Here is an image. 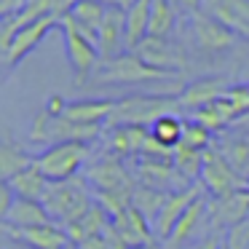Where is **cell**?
Returning a JSON list of instances; mask_svg holds the SVG:
<instances>
[{
    "mask_svg": "<svg viewBox=\"0 0 249 249\" xmlns=\"http://www.w3.org/2000/svg\"><path fill=\"white\" fill-rule=\"evenodd\" d=\"M222 156L228 158V163H231L236 172H241L244 166H249V145L247 142H228L225 147H222Z\"/></svg>",
    "mask_w": 249,
    "mask_h": 249,
    "instance_id": "d6a6232c",
    "label": "cell"
},
{
    "mask_svg": "<svg viewBox=\"0 0 249 249\" xmlns=\"http://www.w3.org/2000/svg\"><path fill=\"white\" fill-rule=\"evenodd\" d=\"M137 249H163V247H161L158 241H150V244H145V247H137Z\"/></svg>",
    "mask_w": 249,
    "mask_h": 249,
    "instance_id": "f35d334b",
    "label": "cell"
},
{
    "mask_svg": "<svg viewBox=\"0 0 249 249\" xmlns=\"http://www.w3.org/2000/svg\"><path fill=\"white\" fill-rule=\"evenodd\" d=\"M107 222H110V214H107V212H105L99 204H94L91 209H89L86 214L81 217V220L72 222V225H67L65 231H67V236H70V241L81 247L83 241L99 236V233L105 231V225H107Z\"/></svg>",
    "mask_w": 249,
    "mask_h": 249,
    "instance_id": "d4e9b609",
    "label": "cell"
},
{
    "mask_svg": "<svg viewBox=\"0 0 249 249\" xmlns=\"http://www.w3.org/2000/svg\"><path fill=\"white\" fill-rule=\"evenodd\" d=\"M115 110L113 99H75V102H65V115L67 121H75L83 126H102V121H107Z\"/></svg>",
    "mask_w": 249,
    "mask_h": 249,
    "instance_id": "d6986e66",
    "label": "cell"
},
{
    "mask_svg": "<svg viewBox=\"0 0 249 249\" xmlns=\"http://www.w3.org/2000/svg\"><path fill=\"white\" fill-rule=\"evenodd\" d=\"M244 220H249V190L241 188L236 193L228 196H217V198L209 201V222L214 231H222V228H236L241 225Z\"/></svg>",
    "mask_w": 249,
    "mask_h": 249,
    "instance_id": "4fadbf2b",
    "label": "cell"
},
{
    "mask_svg": "<svg viewBox=\"0 0 249 249\" xmlns=\"http://www.w3.org/2000/svg\"><path fill=\"white\" fill-rule=\"evenodd\" d=\"M89 182L97 188V196L105 193H124V190H134L131 188V179L126 174L124 163H121L118 156H105L99 158L97 163L89 166Z\"/></svg>",
    "mask_w": 249,
    "mask_h": 249,
    "instance_id": "9a60e30c",
    "label": "cell"
},
{
    "mask_svg": "<svg viewBox=\"0 0 249 249\" xmlns=\"http://www.w3.org/2000/svg\"><path fill=\"white\" fill-rule=\"evenodd\" d=\"M105 17H107V6H102L99 0H81L70 14L75 27L81 30L97 49H99V27H102Z\"/></svg>",
    "mask_w": 249,
    "mask_h": 249,
    "instance_id": "44dd1931",
    "label": "cell"
},
{
    "mask_svg": "<svg viewBox=\"0 0 249 249\" xmlns=\"http://www.w3.org/2000/svg\"><path fill=\"white\" fill-rule=\"evenodd\" d=\"M169 72H161L156 67L145 65L134 51H126L118 59L110 62H99V67L94 70L91 83L97 86H137V83H158V81H169Z\"/></svg>",
    "mask_w": 249,
    "mask_h": 249,
    "instance_id": "3957f363",
    "label": "cell"
},
{
    "mask_svg": "<svg viewBox=\"0 0 249 249\" xmlns=\"http://www.w3.org/2000/svg\"><path fill=\"white\" fill-rule=\"evenodd\" d=\"M59 19H54V17H46V19H40V22H35V24H30V27H24V30H19L17 35H14V40L8 43V49H3L0 51V56H3V67L6 70H11V67H17L19 62L24 59V56L30 54V51H35L38 49V43L46 38V35L51 33L54 27H59Z\"/></svg>",
    "mask_w": 249,
    "mask_h": 249,
    "instance_id": "7c38bea8",
    "label": "cell"
},
{
    "mask_svg": "<svg viewBox=\"0 0 249 249\" xmlns=\"http://www.w3.org/2000/svg\"><path fill=\"white\" fill-rule=\"evenodd\" d=\"M206 212H209V198H206V196H201L198 201H193V204H190V209L185 212L182 220L177 222V228H174L172 238L166 241V249H182L185 244H188L190 238L196 236L198 225L206 220Z\"/></svg>",
    "mask_w": 249,
    "mask_h": 249,
    "instance_id": "7402d4cb",
    "label": "cell"
},
{
    "mask_svg": "<svg viewBox=\"0 0 249 249\" xmlns=\"http://www.w3.org/2000/svg\"><path fill=\"white\" fill-rule=\"evenodd\" d=\"M238 172L228 163V158L222 156V150H209L204 153V172H201V185H204L206 193L217 196H228V193H236L238 188Z\"/></svg>",
    "mask_w": 249,
    "mask_h": 249,
    "instance_id": "8fae6325",
    "label": "cell"
},
{
    "mask_svg": "<svg viewBox=\"0 0 249 249\" xmlns=\"http://www.w3.org/2000/svg\"><path fill=\"white\" fill-rule=\"evenodd\" d=\"M35 163V156H30V153H24L22 147L17 145L14 140H3L0 142V182H8V179H14L19 172H24V169H30Z\"/></svg>",
    "mask_w": 249,
    "mask_h": 249,
    "instance_id": "4316f807",
    "label": "cell"
},
{
    "mask_svg": "<svg viewBox=\"0 0 249 249\" xmlns=\"http://www.w3.org/2000/svg\"><path fill=\"white\" fill-rule=\"evenodd\" d=\"M179 145H188V147H193V150H204L206 153L212 147V131L206 129V126L196 124V121H188Z\"/></svg>",
    "mask_w": 249,
    "mask_h": 249,
    "instance_id": "1f68e13d",
    "label": "cell"
},
{
    "mask_svg": "<svg viewBox=\"0 0 249 249\" xmlns=\"http://www.w3.org/2000/svg\"><path fill=\"white\" fill-rule=\"evenodd\" d=\"M62 33H65V49H67V59H70V67L75 72V83H86L89 78L94 75V70L99 67V49L75 27L70 17L62 19Z\"/></svg>",
    "mask_w": 249,
    "mask_h": 249,
    "instance_id": "8992f818",
    "label": "cell"
},
{
    "mask_svg": "<svg viewBox=\"0 0 249 249\" xmlns=\"http://www.w3.org/2000/svg\"><path fill=\"white\" fill-rule=\"evenodd\" d=\"M147 140H150V129L147 126H115L110 131V153L118 158L142 156Z\"/></svg>",
    "mask_w": 249,
    "mask_h": 249,
    "instance_id": "ffe728a7",
    "label": "cell"
},
{
    "mask_svg": "<svg viewBox=\"0 0 249 249\" xmlns=\"http://www.w3.org/2000/svg\"><path fill=\"white\" fill-rule=\"evenodd\" d=\"M51 214L46 212V206L40 201H24V198H17L14 209L8 212V217L0 225H11V228H35V225H49Z\"/></svg>",
    "mask_w": 249,
    "mask_h": 249,
    "instance_id": "cb8c5ba5",
    "label": "cell"
},
{
    "mask_svg": "<svg viewBox=\"0 0 249 249\" xmlns=\"http://www.w3.org/2000/svg\"><path fill=\"white\" fill-rule=\"evenodd\" d=\"M99 3H102V6H107V8H121V11H129L137 0H99Z\"/></svg>",
    "mask_w": 249,
    "mask_h": 249,
    "instance_id": "74e56055",
    "label": "cell"
},
{
    "mask_svg": "<svg viewBox=\"0 0 249 249\" xmlns=\"http://www.w3.org/2000/svg\"><path fill=\"white\" fill-rule=\"evenodd\" d=\"M244 188H247V190H249V177H247V182H244Z\"/></svg>",
    "mask_w": 249,
    "mask_h": 249,
    "instance_id": "ab89813d",
    "label": "cell"
},
{
    "mask_svg": "<svg viewBox=\"0 0 249 249\" xmlns=\"http://www.w3.org/2000/svg\"><path fill=\"white\" fill-rule=\"evenodd\" d=\"M228 81L225 78H201V81H193L188 83V86L179 91L177 102L179 107L185 110H201V107H209V105H214L217 99H222L228 94Z\"/></svg>",
    "mask_w": 249,
    "mask_h": 249,
    "instance_id": "ac0fdd59",
    "label": "cell"
},
{
    "mask_svg": "<svg viewBox=\"0 0 249 249\" xmlns=\"http://www.w3.org/2000/svg\"><path fill=\"white\" fill-rule=\"evenodd\" d=\"M190 35H193V43L209 54H220V51H228L238 43L236 35L228 27H222L217 19H212L206 11L190 14Z\"/></svg>",
    "mask_w": 249,
    "mask_h": 249,
    "instance_id": "9c48e42d",
    "label": "cell"
},
{
    "mask_svg": "<svg viewBox=\"0 0 249 249\" xmlns=\"http://www.w3.org/2000/svg\"><path fill=\"white\" fill-rule=\"evenodd\" d=\"M0 233L11 241L22 244L30 249H70V236L62 225L49 222V225H35V228H11L0 225Z\"/></svg>",
    "mask_w": 249,
    "mask_h": 249,
    "instance_id": "ba28073f",
    "label": "cell"
},
{
    "mask_svg": "<svg viewBox=\"0 0 249 249\" xmlns=\"http://www.w3.org/2000/svg\"><path fill=\"white\" fill-rule=\"evenodd\" d=\"M102 134V126H83L75 121H67L65 115H51L43 107V113L35 118L33 129H30V140L33 142H49L59 145V142H91Z\"/></svg>",
    "mask_w": 249,
    "mask_h": 249,
    "instance_id": "5b68a950",
    "label": "cell"
},
{
    "mask_svg": "<svg viewBox=\"0 0 249 249\" xmlns=\"http://www.w3.org/2000/svg\"><path fill=\"white\" fill-rule=\"evenodd\" d=\"M222 247H225V236H222V231H214V228H212V231L190 249H222Z\"/></svg>",
    "mask_w": 249,
    "mask_h": 249,
    "instance_id": "d590c367",
    "label": "cell"
},
{
    "mask_svg": "<svg viewBox=\"0 0 249 249\" xmlns=\"http://www.w3.org/2000/svg\"><path fill=\"white\" fill-rule=\"evenodd\" d=\"M172 3L177 6V11H188V14L201 11V6H204V0H172Z\"/></svg>",
    "mask_w": 249,
    "mask_h": 249,
    "instance_id": "8d00e7d4",
    "label": "cell"
},
{
    "mask_svg": "<svg viewBox=\"0 0 249 249\" xmlns=\"http://www.w3.org/2000/svg\"><path fill=\"white\" fill-rule=\"evenodd\" d=\"M172 156H174L177 174L188 185H196V179H201V172H204V150H193L188 145H177Z\"/></svg>",
    "mask_w": 249,
    "mask_h": 249,
    "instance_id": "f1b7e54d",
    "label": "cell"
},
{
    "mask_svg": "<svg viewBox=\"0 0 249 249\" xmlns=\"http://www.w3.org/2000/svg\"><path fill=\"white\" fill-rule=\"evenodd\" d=\"M86 158H89L86 142H59V145H51L43 153H38L35 166L46 174L49 182H65V179L78 177Z\"/></svg>",
    "mask_w": 249,
    "mask_h": 249,
    "instance_id": "277c9868",
    "label": "cell"
},
{
    "mask_svg": "<svg viewBox=\"0 0 249 249\" xmlns=\"http://www.w3.org/2000/svg\"><path fill=\"white\" fill-rule=\"evenodd\" d=\"M8 185H11V190L17 193V198L40 201V204H43L46 193H49V188H51V182L46 179V174L40 172L35 163L30 169H24V172H19L14 179H8Z\"/></svg>",
    "mask_w": 249,
    "mask_h": 249,
    "instance_id": "603a6c76",
    "label": "cell"
},
{
    "mask_svg": "<svg viewBox=\"0 0 249 249\" xmlns=\"http://www.w3.org/2000/svg\"><path fill=\"white\" fill-rule=\"evenodd\" d=\"M201 196H204V185H201V182L188 185V188H182V190H174V193H169L163 209L158 212L156 222H153V231H156V238H158V241H169V238H172L177 222L182 220V214L190 209V204H193V201H198Z\"/></svg>",
    "mask_w": 249,
    "mask_h": 249,
    "instance_id": "52a82bcc",
    "label": "cell"
},
{
    "mask_svg": "<svg viewBox=\"0 0 249 249\" xmlns=\"http://www.w3.org/2000/svg\"><path fill=\"white\" fill-rule=\"evenodd\" d=\"M153 0H137L126 11V51H134L147 38V24H150Z\"/></svg>",
    "mask_w": 249,
    "mask_h": 249,
    "instance_id": "484cf974",
    "label": "cell"
},
{
    "mask_svg": "<svg viewBox=\"0 0 249 249\" xmlns=\"http://www.w3.org/2000/svg\"><path fill=\"white\" fill-rule=\"evenodd\" d=\"M14 204H17V193L11 190L8 182H0V222L8 217V212L14 209Z\"/></svg>",
    "mask_w": 249,
    "mask_h": 249,
    "instance_id": "836d02e7",
    "label": "cell"
},
{
    "mask_svg": "<svg viewBox=\"0 0 249 249\" xmlns=\"http://www.w3.org/2000/svg\"><path fill=\"white\" fill-rule=\"evenodd\" d=\"M201 11L228 27L238 40L249 43V0H204Z\"/></svg>",
    "mask_w": 249,
    "mask_h": 249,
    "instance_id": "5bb4252c",
    "label": "cell"
},
{
    "mask_svg": "<svg viewBox=\"0 0 249 249\" xmlns=\"http://www.w3.org/2000/svg\"><path fill=\"white\" fill-rule=\"evenodd\" d=\"M177 24V6L172 0H153L150 24H147V38H169Z\"/></svg>",
    "mask_w": 249,
    "mask_h": 249,
    "instance_id": "83f0119b",
    "label": "cell"
},
{
    "mask_svg": "<svg viewBox=\"0 0 249 249\" xmlns=\"http://www.w3.org/2000/svg\"><path fill=\"white\" fill-rule=\"evenodd\" d=\"M182 131H185V121L177 118V115H163L150 126V137L166 150H174L182 142Z\"/></svg>",
    "mask_w": 249,
    "mask_h": 249,
    "instance_id": "f546056e",
    "label": "cell"
},
{
    "mask_svg": "<svg viewBox=\"0 0 249 249\" xmlns=\"http://www.w3.org/2000/svg\"><path fill=\"white\" fill-rule=\"evenodd\" d=\"M94 204H97V201H91L89 182L83 177H72V179H65V182H51L49 193H46V198H43L46 212H49L51 220L62 228L78 222Z\"/></svg>",
    "mask_w": 249,
    "mask_h": 249,
    "instance_id": "6da1fadb",
    "label": "cell"
},
{
    "mask_svg": "<svg viewBox=\"0 0 249 249\" xmlns=\"http://www.w3.org/2000/svg\"><path fill=\"white\" fill-rule=\"evenodd\" d=\"M179 110L177 97H163V94H153V97H126L115 102L113 115L107 118V126H147L150 129L158 118L163 115H174Z\"/></svg>",
    "mask_w": 249,
    "mask_h": 249,
    "instance_id": "7a4b0ae2",
    "label": "cell"
},
{
    "mask_svg": "<svg viewBox=\"0 0 249 249\" xmlns=\"http://www.w3.org/2000/svg\"><path fill=\"white\" fill-rule=\"evenodd\" d=\"M166 198H169V193H163V190H153V188H145V185H140V188H134V198H131V206H134V209H140L150 222H156V217H158V212L163 209Z\"/></svg>",
    "mask_w": 249,
    "mask_h": 249,
    "instance_id": "4dcf8cb0",
    "label": "cell"
},
{
    "mask_svg": "<svg viewBox=\"0 0 249 249\" xmlns=\"http://www.w3.org/2000/svg\"><path fill=\"white\" fill-rule=\"evenodd\" d=\"M134 54L140 56L145 65L156 67L161 72H169V75H177V72L185 70V54L177 43H172V38H145L140 46L134 49Z\"/></svg>",
    "mask_w": 249,
    "mask_h": 249,
    "instance_id": "30bf717a",
    "label": "cell"
},
{
    "mask_svg": "<svg viewBox=\"0 0 249 249\" xmlns=\"http://www.w3.org/2000/svg\"><path fill=\"white\" fill-rule=\"evenodd\" d=\"M113 225H115L118 236L124 238V244L129 249H137V247H145V244L156 241V231L150 228L153 222L147 220L140 209H134V206H129V209H124L121 214H115Z\"/></svg>",
    "mask_w": 249,
    "mask_h": 249,
    "instance_id": "e0dca14e",
    "label": "cell"
},
{
    "mask_svg": "<svg viewBox=\"0 0 249 249\" xmlns=\"http://www.w3.org/2000/svg\"><path fill=\"white\" fill-rule=\"evenodd\" d=\"M30 0H0V19L3 22H8V19L19 17V14L27 8Z\"/></svg>",
    "mask_w": 249,
    "mask_h": 249,
    "instance_id": "e575fe53",
    "label": "cell"
},
{
    "mask_svg": "<svg viewBox=\"0 0 249 249\" xmlns=\"http://www.w3.org/2000/svg\"><path fill=\"white\" fill-rule=\"evenodd\" d=\"M126 54V11L107 8L102 27H99V59L110 62Z\"/></svg>",
    "mask_w": 249,
    "mask_h": 249,
    "instance_id": "2e32d148",
    "label": "cell"
}]
</instances>
